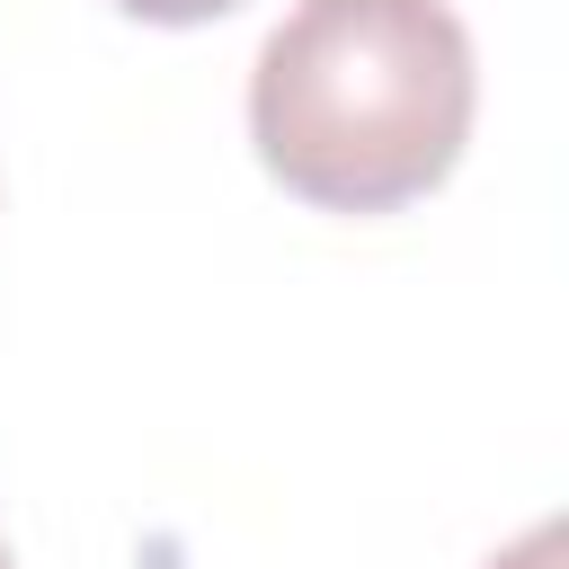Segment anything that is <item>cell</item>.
Masks as SVG:
<instances>
[{"mask_svg": "<svg viewBox=\"0 0 569 569\" xmlns=\"http://www.w3.org/2000/svg\"><path fill=\"white\" fill-rule=\"evenodd\" d=\"M480 71L445 0H293L249 71L267 178L320 213H400L471 142Z\"/></svg>", "mask_w": 569, "mask_h": 569, "instance_id": "1", "label": "cell"}, {"mask_svg": "<svg viewBox=\"0 0 569 569\" xmlns=\"http://www.w3.org/2000/svg\"><path fill=\"white\" fill-rule=\"evenodd\" d=\"M489 569H560V525H533L516 551H498Z\"/></svg>", "mask_w": 569, "mask_h": 569, "instance_id": "3", "label": "cell"}, {"mask_svg": "<svg viewBox=\"0 0 569 569\" xmlns=\"http://www.w3.org/2000/svg\"><path fill=\"white\" fill-rule=\"evenodd\" d=\"M0 569H9V542H0Z\"/></svg>", "mask_w": 569, "mask_h": 569, "instance_id": "4", "label": "cell"}, {"mask_svg": "<svg viewBox=\"0 0 569 569\" xmlns=\"http://www.w3.org/2000/svg\"><path fill=\"white\" fill-rule=\"evenodd\" d=\"M107 9H124L142 27H204V18H231L240 0H107Z\"/></svg>", "mask_w": 569, "mask_h": 569, "instance_id": "2", "label": "cell"}]
</instances>
